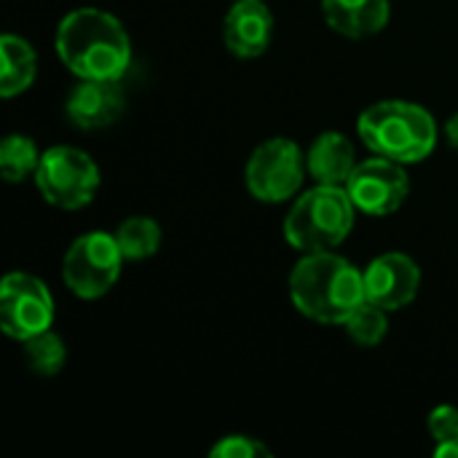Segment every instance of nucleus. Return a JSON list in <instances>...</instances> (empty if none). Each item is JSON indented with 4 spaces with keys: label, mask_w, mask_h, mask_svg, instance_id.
<instances>
[{
    "label": "nucleus",
    "mask_w": 458,
    "mask_h": 458,
    "mask_svg": "<svg viewBox=\"0 0 458 458\" xmlns=\"http://www.w3.org/2000/svg\"><path fill=\"white\" fill-rule=\"evenodd\" d=\"M115 242L126 260H145L161 247V228L153 217H129L118 225Z\"/></svg>",
    "instance_id": "17"
},
{
    "label": "nucleus",
    "mask_w": 458,
    "mask_h": 458,
    "mask_svg": "<svg viewBox=\"0 0 458 458\" xmlns=\"http://www.w3.org/2000/svg\"><path fill=\"white\" fill-rule=\"evenodd\" d=\"M419 287L421 271L405 252H384L365 268V301L386 311H400L413 303Z\"/></svg>",
    "instance_id": "10"
},
{
    "label": "nucleus",
    "mask_w": 458,
    "mask_h": 458,
    "mask_svg": "<svg viewBox=\"0 0 458 458\" xmlns=\"http://www.w3.org/2000/svg\"><path fill=\"white\" fill-rule=\"evenodd\" d=\"M32 180L40 196L64 212L89 207L99 191V169L94 158L72 145H54L43 150Z\"/></svg>",
    "instance_id": "5"
},
{
    "label": "nucleus",
    "mask_w": 458,
    "mask_h": 458,
    "mask_svg": "<svg viewBox=\"0 0 458 458\" xmlns=\"http://www.w3.org/2000/svg\"><path fill=\"white\" fill-rule=\"evenodd\" d=\"M212 458H268L271 448L250 435H225L220 443L212 445Z\"/></svg>",
    "instance_id": "20"
},
{
    "label": "nucleus",
    "mask_w": 458,
    "mask_h": 458,
    "mask_svg": "<svg viewBox=\"0 0 458 458\" xmlns=\"http://www.w3.org/2000/svg\"><path fill=\"white\" fill-rule=\"evenodd\" d=\"M0 325L8 338L27 341L54 325V298L32 274L13 271L0 284Z\"/></svg>",
    "instance_id": "8"
},
{
    "label": "nucleus",
    "mask_w": 458,
    "mask_h": 458,
    "mask_svg": "<svg viewBox=\"0 0 458 458\" xmlns=\"http://www.w3.org/2000/svg\"><path fill=\"white\" fill-rule=\"evenodd\" d=\"M303 153L290 137H271L255 148L247 161V191L263 204L290 201L303 185Z\"/></svg>",
    "instance_id": "7"
},
{
    "label": "nucleus",
    "mask_w": 458,
    "mask_h": 458,
    "mask_svg": "<svg viewBox=\"0 0 458 458\" xmlns=\"http://www.w3.org/2000/svg\"><path fill=\"white\" fill-rule=\"evenodd\" d=\"M123 252L115 242V233L91 231L78 236L62 260V279L67 290L83 301H97L113 290L121 276Z\"/></svg>",
    "instance_id": "6"
},
{
    "label": "nucleus",
    "mask_w": 458,
    "mask_h": 458,
    "mask_svg": "<svg viewBox=\"0 0 458 458\" xmlns=\"http://www.w3.org/2000/svg\"><path fill=\"white\" fill-rule=\"evenodd\" d=\"M346 333L354 344L360 346H378L386 333H389V311L365 301L349 319H346Z\"/></svg>",
    "instance_id": "19"
},
{
    "label": "nucleus",
    "mask_w": 458,
    "mask_h": 458,
    "mask_svg": "<svg viewBox=\"0 0 458 458\" xmlns=\"http://www.w3.org/2000/svg\"><path fill=\"white\" fill-rule=\"evenodd\" d=\"M357 207L346 185H322L306 191L284 217V239L298 252H333L354 228Z\"/></svg>",
    "instance_id": "4"
},
{
    "label": "nucleus",
    "mask_w": 458,
    "mask_h": 458,
    "mask_svg": "<svg viewBox=\"0 0 458 458\" xmlns=\"http://www.w3.org/2000/svg\"><path fill=\"white\" fill-rule=\"evenodd\" d=\"M445 137H448L451 148H456L458 150V113L448 118V123H445Z\"/></svg>",
    "instance_id": "23"
},
{
    "label": "nucleus",
    "mask_w": 458,
    "mask_h": 458,
    "mask_svg": "<svg viewBox=\"0 0 458 458\" xmlns=\"http://www.w3.org/2000/svg\"><path fill=\"white\" fill-rule=\"evenodd\" d=\"M40 164V150L27 134H8L0 145V174L5 182H21L35 177Z\"/></svg>",
    "instance_id": "16"
},
{
    "label": "nucleus",
    "mask_w": 458,
    "mask_h": 458,
    "mask_svg": "<svg viewBox=\"0 0 458 458\" xmlns=\"http://www.w3.org/2000/svg\"><path fill=\"white\" fill-rule=\"evenodd\" d=\"M322 16L344 38L362 40L378 35L392 16L389 0H322Z\"/></svg>",
    "instance_id": "13"
},
{
    "label": "nucleus",
    "mask_w": 458,
    "mask_h": 458,
    "mask_svg": "<svg viewBox=\"0 0 458 458\" xmlns=\"http://www.w3.org/2000/svg\"><path fill=\"white\" fill-rule=\"evenodd\" d=\"M435 456L437 458H458V437H454V440H445V443H437V448H435Z\"/></svg>",
    "instance_id": "22"
},
{
    "label": "nucleus",
    "mask_w": 458,
    "mask_h": 458,
    "mask_svg": "<svg viewBox=\"0 0 458 458\" xmlns=\"http://www.w3.org/2000/svg\"><path fill=\"white\" fill-rule=\"evenodd\" d=\"M357 134L376 156L400 164H419L429 158L437 145V123L432 113L405 99L370 105L357 121Z\"/></svg>",
    "instance_id": "3"
},
{
    "label": "nucleus",
    "mask_w": 458,
    "mask_h": 458,
    "mask_svg": "<svg viewBox=\"0 0 458 458\" xmlns=\"http://www.w3.org/2000/svg\"><path fill=\"white\" fill-rule=\"evenodd\" d=\"M126 107V97L121 89V81H81L70 97H67V118L78 129H105L121 118Z\"/></svg>",
    "instance_id": "12"
},
{
    "label": "nucleus",
    "mask_w": 458,
    "mask_h": 458,
    "mask_svg": "<svg viewBox=\"0 0 458 458\" xmlns=\"http://www.w3.org/2000/svg\"><path fill=\"white\" fill-rule=\"evenodd\" d=\"M225 48L239 59H258L274 40V13L263 0H236L223 21Z\"/></svg>",
    "instance_id": "11"
},
{
    "label": "nucleus",
    "mask_w": 458,
    "mask_h": 458,
    "mask_svg": "<svg viewBox=\"0 0 458 458\" xmlns=\"http://www.w3.org/2000/svg\"><path fill=\"white\" fill-rule=\"evenodd\" d=\"M290 298L319 325H346L365 303V274L335 252H309L290 274Z\"/></svg>",
    "instance_id": "2"
},
{
    "label": "nucleus",
    "mask_w": 458,
    "mask_h": 458,
    "mask_svg": "<svg viewBox=\"0 0 458 458\" xmlns=\"http://www.w3.org/2000/svg\"><path fill=\"white\" fill-rule=\"evenodd\" d=\"M306 166L309 174L322 185H346L357 166L354 145L341 131H325L311 142L306 153Z\"/></svg>",
    "instance_id": "14"
},
{
    "label": "nucleus",
    "mask_w": 458,
    "mask_h": 458,
    "mask_svg": "<svg viewBox=\"0 0 458 458\" xmlns=\"http://www.w3.org/2000/svg\"><path fill=\"white\" fill-rule=\"evenodd\" d=\"M56 54L81 81H121L131 64V40L123 24L102 8H75L56 27Z\"/></svg>",
    "instance_id": "1"
},
{
    "label": "nucleus",
    "mask_w": 458,
    "mask_h": 458,
    "mask_svg": "<svg viewBox=\"0 0 458 458\" xmlns=\"http://www.w3.org/2000/svg\"><path fill=\"white\" fill-rule=\"evenodd\" d=\"M0 59H3V64H0V94L5 99H13L32 86L35 72H38V56L24 38L3 35L0 38Z\"/></svg>",
    "instance_id": "15"
},
{
    "label": "nucleus",
    "mask_w": 458,
    "mask_h": 458,
    "mask_svg": "<svg viewBox=\"0 0 458 458\" xmlns=\"http://www.w3.org/2000/svg\"><path fill=\"white\" fill-rule=\"evenodd\" d=\"M427 429L432 435L435 443H445L458 437V408L454 405H437L429 419H427Z\"/></svg>",
    "instance_id": "21"
},
{
    "label": "nucleus",
    "mask_w": 458,
    "mask_h": 458,
    "mask_svg": "<svg viewBox=\"0 0 458 458\" xmlns=\"http://www.w3.org/2000/svg\"><path fill=\"white\" fill-rule=\"evenodd\" d=\"M403 166L405 164L384 158V156L357 164L352 177L346 180V191L357 212H365L373 217L397 212L411 193V180Z\"/></svg>",
    "instance_id": "9"
},
{
    "label": "nucleus",
    "mask_w": 458,
    "mask_h": 458,
    "mask_svg": "<svg viewBox=\"0 0 458 458\" xmlns=\"http://www.w3.org/2000/svg\"><path fill=\"white\" fill-rule=\"evenodd\" d=\"M21 344H24V360L35 376L54 378L64 368L67 349H64V341L54 330H43Z\"/></svg>",
    "instance_id": "18"
}]
</instances>
